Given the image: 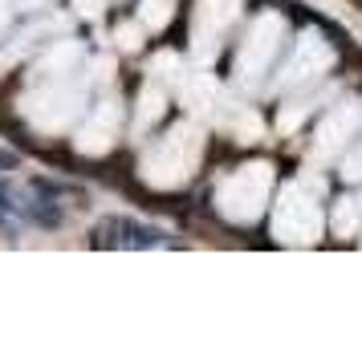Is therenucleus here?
Here are the masks:
<instances>
[{"label":"nucleus","instance_id":"1a4fd4ad","mask_svg":"<svg viewBox=\"0 0 362 349\" xmlns=\"http://www.w3.org/2000/svg\"><path fill=\"white\" fill-rule=\"evenodd\" d=\"M167 110V94L163 85H159V78H151L147 90H143V98H139V118H134V130H147L155 118Z\"/></svg>","mask_w":362,"mask_h":349},{"label":"nucleus","instance_id":"9b49d317","mask_svg":"<svg viewBox=\"0 0 362 349\" xmlns=\"http://www.w3.org/2000/svg\"><path fill=\"white\" fill-rule=\"evenodd\" d=\"M171 4L175 0H143V20H147L151 29H163L167 20H171Z\"/></svg>","mask_w":362,"mask_h":349},{"label":"nucleus","instance_id":"f03ea898","mask_svg":"<svg viewBox=\"0 0 362 349\" xmlns=\"http://www.w3.org/2000/svg\"><path fill=\"white\" fill-rule=\"evenodd\" d=\"M322 191L313 179L285 187V195L277 203V219H273V235L281 244H313L322 240Z\"/></svg>","mask_w":362,"mask_h":349},{"label":"nucleus","instance_id":"ddd939ff","mask_svg":"<svg viewBox=\"0 0 362 349\" xmlns=\"http://www.w3.org/2000/svg\"><path fill=\"white\" fill-rule=\"evenodd\" d=\"M346 179H362V142L354 147V154L346 159V171H342Z\"/></svg>","mask_w":362,"mask_h":349},{"label":"nucleus","instance_id":"4468645a","mask_svg":"<svg viewBox=\"0 0 362 349\" xmlns=\"http://www.w3.org/2000/svg\"><path fill=\"white\" fill-rule=\"evenodd\" d=\"M118 45H122V49H139V29H127V25H122V29H118Z\"/></svg>","mask_w":362,"mask_h":349},{"label":"nucleus","instance_id":"0eeeda50","mask_svg":"<svg viewBox=\"0 0 362 349\" xmlns=\"http://www.w3.org/2000/svg\"><path fill=\"white\" fill-rule=\"evenodd\" d=\"M118 122H122V106L118 102H98L94 106V118L82 126L78 134V150L82 154H102L110 150V142L118 138Z\"/></svg>","mask_w":362,"mask_h":349},{"label":"nucleus","instance_id":"dca6fc26","mask_svg":"<svg viewBox=\"0 0 362 349\" xmlns=\"http://www.w3.org/2000/svg\"><path fill=\"white\" fill-rule=\"evenodd\" d=\"M8 29V8H4V0H0V33Z\"/></svg>","mask_w":362,"mask_h":349},{"label":"nucleus","instance_id":"7ed1b4c3","mask_svg":"<svg viewBox=\"0 0 362 349\" xmlns=\"http://www.w3.org/2000/svg\"><path fill=\"white\" fill-rule=\"evenodd\" d=\"M269 187H273V166L248 163L240 171H232L228 179L216 187V207L232 224H252L269 203Z\"/></svg>","mask_w":362,"mask_h":349},{"label":"nucleus","instance_id":"f257e3e1","mask_svg":"<svg viewBox=\"0 0 362 349\" xmlns=\"http://www.w3.org/2000/svg\"><path fill=\"white\" fill-rule=\"evenodd\" d=\"M199 154H204V134L192 122H183V126H175L167 138H159L147 150V159H143V183H151V187L187 183L199 166Z\"/></svg>","mask_w":362,"mask_h":349},{"label":"nucleus","instance_id":"f8f14e48","mask_svg":"<svg viewBox=\"0 0 362 349\" xmlns=\"http://www.w3.org/2000/svg\"><path fill=\"white\" fill-rule=\"evenodd\" d=\"M358 200H342V207H338V219H334V232L338 235H350V224H358V207H354Z\"/></svg>","mask_w":362,"mask_h":349},{"label":"nucleus","instance_id":"2eb2a0df","mask_svg":"<svg viewBox=\"0 0 362 349\" xmlns=\"http://www.w3.org/2000/svg\"><path fill=\"white\" fill-rule=\"evenodd\" d=\"M21 8H25V13H37V8H41V4H49V0H17Z\"/></svg>","mask_w":362,"mask_h":349},{"label":"nucleus","instance_id":"423d86ee","mask_svg":"<svg viewBox=\"0 0 362 349\" xmlns=\"http://www.w3.org/2000/svg\"><path fill=\"white\" fill-rule=\"evenodd\" d=\"M329 61H334V49H329L317 33H305L301 41H297L289 66H285L281 85H305V82H313V78H322V73L329 69Z\"/></svg>","mask_w":362,"mask_h":349},{"label":"nucleus","instance_id":"6e6552de","mask_svg":"<svg viewBox=\"0 0 362 349\" xmlns=\"http://www.w3.org/2000/svg\"><path fill=\"white\" fill-rule=\"evenodd\" d=\"M354 126H358V110L354 106H338L322 118V130H317V159H338L350 138H354Z\"/></svg>","mask_w":362,"mask_h":349},{"label":"nucleus","instance_id":"20e7f679","mask_svg":"<svg viewBox=\"0 0 362 349\" xmlns=\"http://www.w3.org/2000/svg\"><path fill=\"white\" fill-rule=\"evenodd\" d=\"M281 37H285V20L273 17V13H264L257 17V25L248 29L245 45H240V57H236V82L240 85H257L269 73L273 66V57L281 49Z\"/></svg>","mask_w":362,"mask_h":349},{"label":"nucleus","instance_id":"9d476101","mask_svg":"<svg viewBox=\"0 0 362 349\" xmlns=\"http://www.w3.org/2000/svg\"><path fill=\"white\" fill-rule=\"evenodd\" d=\"M212 94H216V85L208 82L204 73H196V78L183 82V102H187L192 110H208V106H212Z\"/></svg>","mask_w":362,"mask_h":349},{"label":"nucleus","instance_id":"39448f33","mask_svg":"<svg viewBox=\"0 0 362 349\" xmlns=\"http://www.w3.org/2000/svg\"><path fill=\"white\" fill-rule=\"evenodd\" d=\"M240 0H199L192 13V53L199 61H212L220 53V41L228 33V25L236 20Z\"/></svg>","mask_w":362,"mask_h":349}]
</instances>
